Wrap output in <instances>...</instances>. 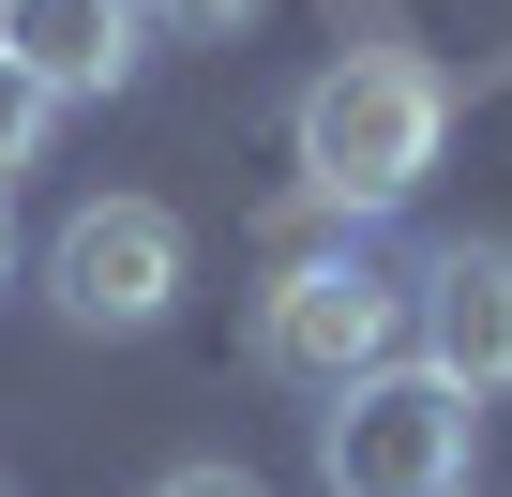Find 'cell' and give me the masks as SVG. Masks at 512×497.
<instances>
[{
    "label": "cell",
    "mask_w": 512,
    "mask_h": 497,
    "mask_svg": "<svg viewBox=\"0 0 512 497\" xmlns=\"http://www.w3.org/2000/svg\"><path fill=\"white\" fill-rule=\"evenodd\" d=\"M287 136H302V196L317 211H407L422 166L452 151V76L422 46H347V61L302 76Z\"/></svg>",
    "instance_id": "1"
},
{
    "label": "cell",
    "mask_w": 512,
    "mask_h": 497,
    "mask_svg": "<svg viewBox=\"0 0 512 497\" xmlns=\"http://www.w3.org/2000/svg\"><path fill=\"white\" fill-rule=\"evenodd\" d=\"M467 437H482V407L437 362H392L317 407V482L332 497H467Z\"/></svg>",
    "instance_id": "2"
},
{
    "label": "cell",
    "mask_w": 512,
    "mask_h": 497,
    "mask_svg": "<svg viewBox=\"0 0 512 497\" xmlns=\"http://www.w3.org/2000/svg\"><path fill=\"white\" fill-rule=\"evenodd\" d=\"M392 347H407V287L377 272V257H287L272 287H256V377H287V392H362V377H392Z\"/></svg>",
    "instance_id": "3"
},
{
    "label": "cell",
    "mask_w": 512,
    "mask_h": 497,
    "mask_svg": "<svg viewBox=\"0 0 512 497\" xmlns=\"http://www.w3.org/2000/svg\"><path fill=\"white\" fill-rule=\"evenodd\" d=\"M181 257H196V241H181L166 196H91L46 241V302H61V332H151L181 302Z\"/></svg>",
    "instance_id": "4"
},
{
    "label": "cell",
    "mask_w": 512,
    "mask_h": 497,
    "mask_svg": "<svg viewBox=\"0 0 512 497\" xmlns=\"http://www.w3.org/2000/svg\"><path fill=\"white\" fill-rule=\"evenodd\" d=\"M407 317H422V362H437L467 407L512 392V241H437L422 287H407Z\"/></svg>",
    "instance_id": "5"
},
{
    "label": "cell",
    "mask_w": 512,
    "mask_h": 497,
    "mask_svg": "<svg viewBox=\"0 0 512 497\" xmlns=\"http://www.w3.org/2000/svg\"><path fill=\"white\" fill-rule=\"evenodd\" d=\"M0 61L46 106H106L136 76V0H0Z\"/></svg>",
    "instance_id": "6"
},
{
    "label": "cell",
    "mask_w": 512,
    "mask_h": 497,
    "mask_svg": "<svg viewBox=\"0 0 512 497\" xmlns=\"http://www.w3.org/2000/svg\"><path fill=\"white\" fill-rule=\"evenodd\" d=\"M46 121H61V106H46V91L16 76V61H0V181H16V166L46 151Z\"/></svg>",
    "instance_id": "7"
},
{
    "label": "cell",
    "mask_w": 512,
    "mask_h": 497,
    "mask_svg": "<svg viewBox=\"0 0 512 497\" xmlns=\"http://www.w3.org/2000/svg\"><path fill=\"white\" fill-rule=\"evenodd\" d=\"M151 497H272V482H256V467H226V452H196V467H166Z\"/></svg>",
    "instance_id": "8"
},
{
    "label": "cell",
    "mask_w": 512,
    "mask_h": 497,
    "mask_svg": "<svg viewBox=\"0 0 512 497\" xmlns=\"http://www.w3.org/2000/svg\"><path fill=\"white\" fill-rule=\"evenodd\" d=\"M166 16H181V31H241V16H256V0H166Z\"/></svg>",
    "instance_id": "9"
},
{
    "label": "cell",
    "mask_w": 512,
    "mask_h": 497,
    "mask_svg": "<svg viewBox=\"0 0 512 497\" xmlns=\"http://www.w3.org/2000/svg\"><path fill=\"white\" fill-rule=\"evenodd\" d=\"M0 272H16V226H0Z\"/></svg>",
    "instance_id": "10"
},
{
    "label": "cell",
    "mask_w": 512,
    "mask_h": 497,
    "mask_svg": "<svg viewBox=\"0 0 512 497\" xmlns=\"http://www.w3.org/2000/svg\"><path fill=\"white\" fill-rule=\"evenodd\" d=\"M0 497H16V482H0Z\"/></svg>",
    "instance_id": "11"
}]
</instances>
